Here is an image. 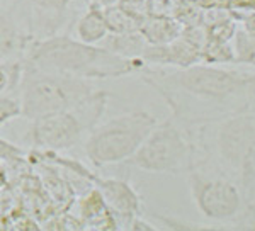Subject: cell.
Here are the masks:
<instances>
[{
    "label": "cell",
    "instance_id": "cell-1",
    "mask_svg": "<svg viewBox=\"0 0 255 231\" xmlns=\"http://www.w3.org/2000/svg\"><path fill=\"white\" fill-rule=\"evenodd\" d=\"M139 73L143 82L163 97L172 116L192 124H204L255 107V73L216 63L175 68H148L145 65Z\"/></svg>",
    "mask_w": 255,
    "mask_h": 231
},
{
    "label": "cell",
    "instance_id": "cell-2",
    "mask_svg": "<svg viewBox=\"0 0 255 231\" xmlns=\"http://www.w3.org/2000/svg\"><path fill=\"white\" fill-rule=\"evenodd\" d=\"M22 63L85 80H106L139 73V70L146 65L139 58L121 56L104 46L87 44L63 34L31 39L24 51Z\"/></svg>",
    "mask_w": 255,
    "mask_h": 231
},
{
    "label": "cell",
    "instance_id": "cell-3",
    "mask_svg": "<svg viewBox=\"0 0 255 231\" xmlns=\"http://www.w3.org/2000/svg\"><path fill=\"white\" fill-rule=\"evenodd\" d=\"M17 90L20 116L29 121L60 111L77 109L102 92L85 78L41 70L26 63H22Z\"/></svg>",
    "mask_w": 255,
    "mask_h": 231
},
{
    "label": "cell",
    "instance_id": "cell-4",
    "mask_svg": "<svg viewBox=\"0 0 255 231\" xmlns=\"http://www.w3.org/2000/svg\"><path fill=\"white\" fill-rule=\"evenodd\" d=\"M187 179L197 211L215 226H232L250 214L255 216L249 192L206 156L197 155L187 170Z\"/></svg>",
    "mask_w": 255,
    "mask_h": 231
},
{
    "label": "cell",
    "instance_id": "cell-5",
    "mask_svg": "<svg viewBox=\"0 0 255 231\" xmlns=\"http://www.w3.org/2000/svg\"><path fill=\"white\" fill-rule=\"evenodd\" d=\"M208 124L215 131L213 146L199 141V155L216 163L250 192L255 180V109L225 116Z\"/></svg>",
    "mask_w": 255,
    "mask_h": 231
},
{
    "label": "cell",
    "instance_id": "cell-6",
    "mask_svg": "<svg viewBox=\"0 0 255 231\" xmlns=\"http://www.w3.org/2000/svg\"><path fill=\"white\" fill-rule=\"evenodd\" d=\"M199 124L170 116L157 122L128 163L148 173L187 172L199 153Z\"/></svg>",
    "mask_w": 255,
    "mask_h": 231
},
{
    "label": "cell",
    "instance_id": "cell-7",
    "mask_svg": "<svg viewBox=\"0 0 255 231\" xmlns=\"http://www.w3.org/2000/svg\"><path fill=\"white\" fill-rule=\"evenodd\" d=\"M157 117L148 111L118 114L90 129L84 139V151L94 167L128 162L157 126Z\"/></svg>",
    "mask_w": 255,
    "mask_h": 231
},
{
    "label": "cell",
    "instance_id": "cell-8",
    "mask_svg": "<svg viewBox=\"0 0 255 231\" xmlns=\"http://www.w3.org/2000/svg\"><path fill=\"white\" fill-rule=\"evenodd\" d=\"M108 104V94L101 92L96 99L77 109L60 111L32 119L26 139L43 151H65L84 143L94 126L99 122Z\"/></svg>",
    "mask_w": 255,
    "mask_h": 231
},
{
    "label": "cell",
    "instance_id": "cell-9",
    "mask_svg": "<svg viewBox=\"0 0 255 231\" xmlns=\"http://www.w3.org/2000/svg\"><path fill=\"white\" fill-rule=\"evenodd\" d=\"M26 17V32L31 39H44L58 34L65 26L72 0H12Z\"/></svg>",
    "mask_w": 255,
    "mask_h": 231
},
{
    "label": "cell",
    "instance_id": "cell-10",
    "mask_svg": "<svg viewBox=\"0 0 255 231\" xmlns=\"http://www.w3.org/2000/svg\"><path fill=\"white\" fill-rule=\"evenodd\" d=\"M97 191L114 216L116 226L129 230L134 218L141 214V201L136 191L125 180L118 179H99Z\"/></svg>",
    "mask_w": 255,
    "mask_h": 231
},
{
    "label": "cell",
    "instance_id": "cell-11",
    "mask_svg": "<svg viewBox=\"0 0 255 231\" xmlns=\"http://www.w3.org/2000/svg\"><path fill=\"white\" fill-rule=\"evenodd\" d=\"M29 41L31 36L22 24L9 7L0 2V61L22 60Z\"/></svg>",
    "mask_w": 255,
    "mask_h": 231
},
{
    "label": "cell",
    "instance_id": "cell-12",
    "mask_svg": "<svg viewBox=\"0 0 255 231\" xmlns=\"http://www.w3.org/2000/svg\"><path fill=\"white\" fill-rule=\"evenodd\" d=\"M77 39L87 44H99L109 34V26L106 20L104 9L99 2H92L85 14L75 24Z\"/></svg>",
    "mask_w": 255,
    "mask_h": 231
},
{
    "label": "cell",
    "instance_id": "cell-13",
    "mask_svg": "<svg viewBox=\"0 0 255 231\" xmlns=\"http://www.w3.org/2000/svg\"><path fill=\"white\" fill-rule=\"evenodd\" d=\"M139 32L146 39L148 44H165L174 41L177 36H180L179 27L165 19L141 22L139 24Z\"/></svg>",
    "mask_w": 255,
    "mask_h": 231
},
{
    "label": "cell",
    "instance_id": "cell-14",
    "mask_svg": "<svg viewBox=\"0 0 255 231\" xmlns=\"http://www.w3.org/2000/svg\"><path fill=\"white\" fill-rule=\"evenodd\" d=\"M233 39V61L255 65V32L238 29Z\"/></svg>",
    "mask_w": 255,
    "mask_h": 231
},
{
    "label": "cell",
    "instance_id": "cell-15",
    "mask_svg": "<svg viewBox=\"0 0 255 231\" xmlns=\"http://www.w3.org/2000/svg\"><path fill=\"white\" fill-rule=\"evenodd\" d=\"M22 75V60L0 61V94L14 92Z\"/></svg>",
    "mask_w": 255,
    "mask_h": 231
},
{
    "label": "cell",
    "instance_id": "cell-16",
    "mask_svg": "<svg viewBox=\"0 0 255 231\" xmlns=\"http://www.w3.org/2000/svg\"><path fill=\"white\" fill-rule=\"evenodd\" d=\"M20 116V102L19 97L12 96L10 92L0 94V127L5 126L12 119Z\"/></svg>",
    "mask_w": 255,
    "mask_h": 231
},
{
    "label": "cell",
    "instance_id": "cell-17",
    "mask_svg": "<svg viewBox=\"0 0 255 231\" xmlns=\"http://www.w3.org/2000/svg\"><path fill=\"white\" fill-rule=\"evenodd\" d=\"M22 156V150L17 146H14L9 141H3L0 139V158H5V160H19Z\"/></svg>",
    "mask_w": 255,
    "mask_h": 231
},
{
    "label": "cell",
    "instance_id": "cell-18",
    "mask_svg": "<svg viewBox=\"0 0 255 231\" xmlns=\"http://www.w3.org/2000/svg\"><path fill=\"white\" fill-rule=\"evenodd\" d=\"M94 2H99V3H101V5H102V3H106V2H108V0H94Z\"/></svg>",
    "mask_w": 255,
    "mask_h": 231
}]
</instances>
